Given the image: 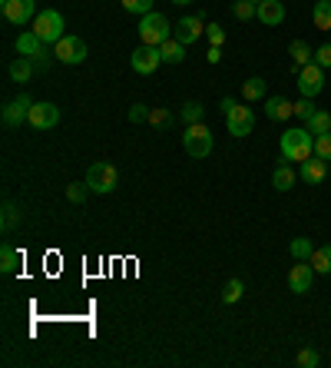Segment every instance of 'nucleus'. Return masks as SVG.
Masks as SVG:
<instances>
[{"mask_svg": "<svg viewBox=\"0 0 331 368\" xmlns=\"http://www.w3.org/2000/svg\"><path fill=\"white\" fill-rule=\"evenodd\" d=\"M123 7H126V13L146 17V13H153V0H123Z\"/></svg>", "mask_w": 331, "mask_h": 368, "instance_id": "nucleus-35", "label": "nucleus"}, {"mask_svg": "<svg viewBox=\"0 0 331 368\" xmlns=\"http://www.w3.org/2000/svg\"><path fill=\"white\" fill-rule=\"evenodd\" d=\"M203 116H205V106L199 100H189L182 110H179V120L189 127V123H203Z\"/></svg>", "mask_w": 331, "mask_h": 368, "instance_id": "nucleus-27", "label": "nucleus"}, {"mask_svg": "<svg viewBox=\"0 0 331 368\" xmlns=\"http://www.w3.org/2000/svg\"><path fill=\"white\" fill-rule=\"evenodd\" d=\"M53 60H57V53H50V50L37 53V57H34V66H37V73H47V70L53 66Z\"/></svg>", "mask_w": 331, "mask_h": 368, "instance_id": "nucleus-39", "label": "nucleus"}, {"mask_svg": "<svg viewBox=\"0 0 331 368\" xmlns=\"http://www.w3.org/2000/svg\"><path fill=\"white\" fill-rule=\"evenodd\" d=\"M232 106H235V100H232V97H226V100H222V103H219V110H222V113H229V110H232Z\"/></svg>", "mask_w": 331, "mask_h": 368, "instance_id": "nucleus-44", "label": "nucleus"}, {"mask_svg": "<svg viewBox=\"0 0 331 368\" xmlns=\"http://www.w3.org/2000/svg\"><path fill=\"white\" fill-rule=\"evenodd\" d=\"M129 64H133V70H136V73L149 76V73H156V70H159V64H163V53H159V47L142 43V47H136V50H133Z\"/></svg>", "mask_w": 331, "mask_h": 368, "instance_id": "nucleus-6", "label": "nucleus"}, {"mask_svg": "<svg viewBox=\"0 0 331 368\" xmlns=\"http://www.w3.org/2000/svg\"><path fill=\"white\" fill-rule=\"evenodd\" d=\"M315 156H321V160H331V133H321V136H315Z\"/></svg>", "mask_w": 331, "mask_h": 368, "instance_id": "nucleus-36", "label": "nucleus"}, {"mask_svg": "<svg viewBox=\"0 0 331 368\" xmlns=\"http://www.w3.org/2000/svg\"><path fill=\"white\" fill-rule=\"evenodd\" d=\"M3 17H7L13 27H27L30 20H37V0H10V3L3 7Z\"/></svg>", "mask_w": 331, "mask_h": 368, "instance_id": "nucleus-11", "label": "nucleus"}, {"mask_svg": "<svg viewBox=\"0 0 331 368\" xmlns=\"http://www.w3.org/2000/svg\"><path fill=\"white\" fill-rule=\"evenodd\" d=\"M149 123H153L156 129H169L176 123V116L169 113V110H163V106H153V110H149Z\"/></svg>", "mask_w": 331, "mask_h": 368, "instance_id": "nucleus-32", "label": "nucleus"}, {"mask_svg": "<svg viewBox=\"0 0 331 368\" xmlns=\"http://www.w3.org/2000/svg\"><path fill=\"white\" fill-rule=\"evenodd\" d=\"M288 253H292L295 262H305V259H311V239H305V236H298V239H292V246H288Z\"/></svg>", "mask_w": 331, "mask_h": 368, "instance_id": "nucleus-29", "label": "nucleus"}, {"mask_svg": "<svg viewBox=\"0 0 331 368\" xmlns=\"http://www.w3.org/2000/svg\"><path fill=\"white\" fill-rule=\"evenodd\" d=\"M7 3H10V0H0V7H7Z\"/></svg>", "mask_w": 331, "mask_h": 368, "instance_id": "nucleus-46", "label": "nucleus"}, {"mask_svg": "<svg viewBox=\"0 0 331 368\" xmlns=\"http://www.w3.org/2000/svg\"><path fill=\"white\" fill-rule=\"evenodd\" d=\"M258 3L262 0H235V7H232L235 20H252L255 13H258Z\"/></svg>", "mask_w": 331, "mask_h": 368, "instance_id": "nucleus-30", "label": "nucleus"}, {"mask_svg": "<svg viewBox=\"0 0 331 368\" xmlns=\"http://www.w3.org/2000/svg\"><path fill=\"white\" fill-rule=\"evenodd\" d=\"M182 146H186V153H189L192 160H205L212 153V146H216L212 129L205 127V123H189L186 133H182Z\"/></svg>", "mask_w": 331, "mask_h": 368, "instance_id": "nucleus-2", "label": "nucleus"}, {"mask_svg": "<svg viewBox=\"0 0 331 368\" xmlns=\"http://www.w3.org/2000/svg\"><path fill=\"white\" fill-rule=\"evenodd\" d=\"M27 123L34 129H40V133H47V129H53L57 123H60V110L53 106V103H34L30 106V116H27Z\"/></svg>", "mask_w": 331, "mask_h": 368, "instance_id": "nucleus-9", "label": "nucleus"}, {"mask_svg": "<svg viewBox=\"0 0 331 368\" xmlns=\"http://www.w3.org/2000/svg\"><path fill=\"white\" fill-rule=\"evenodd\" d=\"M311 20L318 30H331V0H318L315 10H311Z\"/></svg>", "mask_w": 331, "mask_h": 368, "instance_id": "nucleus-28", "label": "nucleus"}, {"mask_svg": "<svg viewBox=\"0 0 331 368\" xmlns=\"http://www.w3.org/2000/svg\"><path fill=\"white\" fill-rule=\"evenodd\" d=\"M281 160L288 163H305V160H311V153H315V136L308 133V127H298V129H285L281 133Z\"/></svg>", "mask_w": 331, "mask_h": 368, "instance_id": "nucleus-1", "label": "nucleus"}, {"mask_svg": "<svg viewBox=\"0 0 331 368\" xmlns=\"http://www.w3.org/2000/svg\"><path fill=\"white\" fill-rule=\"evenodd\" d=\"M315 110H318V106H315V103H311V97H302V100L295 103V116H298V120H311V113H315Z\"/></svg>", "mask_w": 331, "mask_h": 368, "instance_id": "nucleus-34", "label": "nucleus"}, {"mask_svg": "<svg viewBox=\"0 0 331 368\" xmlns=\"http://www.w3.org/2000/svg\"><path fill=\"white\" fill-rule=\"evenodd\" d=\"M34 73H37V66H34V60H27V57H17V60L10 64V80L13 83H30Z\"/></svg>", "mask_w": 331, "mask_h": 368, "instance_id": "nucleus-19", "label": "nucleus"}, {"mask_svg": "<svg viewBox=\"0 0 331 368\" xmlns=\"http://www.w3.org/2000/svg\"><path fill=\"white\" fill-rule=\"evenodd\" d=\"M142 120H149V110L142 103H133L129 106V123H142Z\"/></svg>", "mask_w": 331, "mask_h": 368, "instance_id": "nucleus-42", "label": "nucleus"}, {"mask_svg": "<svg viewBox=\"0 0 331 368\" xmlns=\"http://www.w3.org/2000/svg\"><path fill=\"white\" fill-rule=\"evenodd\" d=\"M87 186H89V192H100V196L113 192L116 186H119V173H116V166L113 163H93L87 169Z\"/></svg>", "mask_w": 331, "mask_h": 368, "instance_id": "nucleus-4", "label": "nucleus"}, {"mask_svg": "<svg viewBox=\"0 0 331 368\" xmlns=\"http://www.w3.org/2000/svg\"><path fill=\"white\" fill-rule=\"evenodd\" d=\"M265 116L275 120V123H281V120L295 116V103H288L285 97H265Z\"/></svg>", "mask_w": 331, "mask_h": 368, "instance_id": "nucleus-18", "label": "nucleus"}, {"mask_svg": "<svg viewBox=\"0 0 331 368\" xmlns=\"http://www.w3.org/2000/svg\"><path fill=\"white\" fill-rule=\"evenodd\" d=\"M295 362H298L302 368H315V365H318V352H311V348H302Z\"/></svg>", "mask_w": 331, "mask_h": 368, "instance_id": "nucleus-40", "label": "nucleus"}, {"mask_svg": "<svg viewBox=\"0 0 331 368\" xmlns=\"http://www.w3.org/2000/svg\"><path fill=\"white\" fill-rule=\"evenodd\" d=\"M242 97L249 103L265 100V80H262V76H249V80H245V87H242Z\"/></svg>", "mask_w": 331, "mask_h": 368, "instance_id": "nucleus-26", "label": "nucleus"}, {"mask_svg": "<svg viewBox=\"0 0 331 368\" xmlns=\"http://www.w3.org/2000/svg\"><path fill=\"white\" fill-rule=\"evenodd\" d=\"M87 192H89L87 183H73V186H66V199H70V203H83Z\"/></svg>", "mask_w": 331, "mask_h": 368, "instance_id": "nucleus-37", "label": "nucleus"}, {"mask_svg": "<svg viewBox=\"0 0 331 368\" xmlns=\"http://www.w3.org/2000/svg\"><path fill=\"white\" fill-rule=\"evenodd\" d=\"M298 176L305 179L308 186H318V183H325V176H328V160H321V156H315V160H305V163H302V169H298Z\"/></svg>", "mask_w": 331, "mask_h": 368, "instance_id": "nucleus-15", "label": "nucleus"}, {"mask_svg": "<svg viewBox=\"0 0 331 368\" xmlns=\"http://www.w3.org/2000/svg\"><path fill=\"white\" fill-rule=\"evenodd\" d=\"M305 127H308V133H311V136L331 133V113H328V110H315V113H311V120H308Z\"/></svg>", "mask_w": 331, "mask_h": 368, "instance_id": "nucleus-24", "label": "nucleus"}, {"mask_svg": "<svg viewBox=\"0 0 331 368\" xmlns=\"http://www.w3.org/2000/svg\"><path fill=\"white\" fill-rule=\"evenodd\" d=\"M203 34H205L203 17H182V20L176 24V30H172V37H176L179 43H186V47H189V43H196Z\"/></svg>", "mask_w": 331, "mask_h": 368, "instance_id": "nucleus-13", "label": "nucleus"}, {"mask_svg": "<svg viewBox=\"0 0 331 368\" xmlns=\"http://www.w3.org/2000/svg\"><path fill=\"white\" fill-rule=\"evenodd\" d=\"M272 186L279 192H288L295 186V169L285 160H281V166H275V173H272Z\"/></svg>", "mask_w": 331, "mask_h": 368, "instance_id": "nucleus-20", "label": "nucleus"}, {"mask_svg": "<svg viewBox=\"0 0 331 368\" xmlns=\"http://www.w3.org/2000/svg\"><path fill=\"white\" fill-rule=\"evenodd\" d=\"M226 127H229L232 136H249L255 129V113L249 106H239V103H235L229 113H226Z\"/></svg>", "mask_w": 331, "mask_h": 368, "instance_id": "nucleus-10", "label": "nucleus"}, {"mask_svg": "<svg viewBox=\"0 0 331 368\" xmlns=\"http://www.w3.org/2000/svg\"><path fill=\"white\" fill-rule=\"evenodd\" d=\"M308 262H311V269H315L318 276H325V272H331V242H328V246H321V249H315V253H311V259H308Z\"/></svg>", "mask_w": 331, "mask_h": 368, "instance_id": "nucleus-25", "label": "nucleus"}, {"mask_svg": "<svg viewBox=\"0 0 331 368\" xmlns=\"http://www.w3.org/2000/svg\"><path fill=\"white\" fill-rule=\"evenodd\" d=\"M219 60H222V47H212L209 50V64H219Z\"/></svg>", "mask_w": 331, "mask_h": 368, "instance_id": "nucleus-43", "label": "nucleus"}, {"mask_svg": "<svg viewBox=\"0 0 331 368\" xmlns=\"http://www.w3.org/2000/svg\"><path fill=\"white\" fill-rule=\"evenodd\" d=\"M159 53H163V64H182L186 60V43H179L176 37H169L159 47Z\"/></svg>", "mask_w": 331, "mask_h": 368, "instance_id": "nucleus-21", "label": "nucleus"}, {"mask_svg": "<svg viewBox=\"0 0 331 368\" xmlns=\"http://www.w3.org/2000/svg\"><path fill=\"white\" fill-rule=\"evenodd\" d=\"M30 106H34V100H30L27 93H20L17 100H10L7 106H3V123H7V127H20V123H27Z\"/></svg>", "mask_w": 331, "mask_h": 368, "instance_id": "nucleus-14", "label": "nucleus"}, {"mask_svg": "<svg viewBox=\"0 0 331 368\" xmlns=\"http://www.w3.org/2000/svg\"><path fill=\"white\" fill-rule=\"evenodd\" d=\"M245 295V282L242 279H229L226 282V289H222V302H239V299H242Z\"/></svg>", "mask_w": 331, "mask_h": 368, "instance_id": "nucleus-33", "label": "nucleus"}, {"mask_svg": "<svg viewBox=\"0 0 331 368\" xmlns=\"http://www.w3.org/2000/svg\"><path fill=\"white\" fill-rule=\"evenodd\" d=\"M255 17L265 27H279V24H285V3H281V0H262Z\"/></svg>", "mask_w": 331, "mask_h": 368, "instance_id": "nucleus-16", "label": "nucleus"}, {"mask_svg": "<svg viewBox=\"0 0 331 368\" xmlns=\"http://www.w3.org/2000/svg\"><path fill=\"white\" fill-rule=\"evenodd\" d=\"M315 64L325 66V70L331 66V43H321L318 50H315Z\"/></svg>", "mask_w": 331, "mask_h": 368, "instance_id": "nucleus-41", "label": "nucleus"}, {"mask_svg": "<svg viewBox=\"0 0 331 368\" xmlns=\"http://www.w3.org/2000/svg\"><path fill=\"white\" fill-rule=\"evenodd\" d=\"M34 34H37L47 47L50 43H57V40H64L66 34H64V17L57 10H43V13H37V20H34Z\"/></svg>", "mask_w": 331, "mask_h": 368, "instance_id": "nucleus-5", "label": "nucleus"}, {"mask_svg": "<svg viewBox=\"0 0 331 368\" xmlns=\"http://www.w3.org/2000/svg\"><path fill=\"white\" fill-rule=\"evenodd\" d=\"M20 269V253L13 249L10 242H3V249H0V272L3 276H13Z\"/></svg>", "mask_w": 331, "mask_h": 368, "instance_id": "nucleus-22", "label": "nucleus"}, {"mask_svg": "<svg viewBox=\"0 0 331 368\" xmlns=\"http://www.w3.org/2000/svg\"><path fill=\"white\" fill-rule=\"evenodd\" d=\"M53 53H57V60L60 64H83L87 60V43L80 37H64V40H57L53 43Z\"/></svg>", "mask_w": 331, "mask_h": 368, "instance_id": "nucleus-8", "label": "nucleus"}, {"mask_svg": "<svg viewBox=\"0 0 331 368\" xmlns=\"http://www.w3.org/2000/svg\"><path fill=\"white\" fill-rule=\"evenodd\" d=\"M140 37L142 43H149V47H163L166 40L172 37V24H169V17L166 13H146L140 20Z\"/></svg>", "mask_w": 331, "mask_h": 368, "instance_id": "nucleus-3", "label": "nucleus"}, {"mask_svg": "<svg viewBox=\"0 0 331 368\" xmlns=\"http://www.w3.org/2000/svg\"><path fill=\"white\" fill-rule=\"evenodd\" d=\"M43 50H47V43H43V40H40L34 30H24V34L17 37V53H20V57H27V60H34V57H37V53H43Z\"/></svg>", "mask_w": 331, "mask_h": 368, "instance_id": "nucleus-17", "label": "nucleus"}, {"mask_svg": "<svg viewBox=\"0 0 331 368\" xmlns=\"http://www.w3.org/2000/svg\"><path fill=\"white\" fill-rule=\"evenodd\" d=\"M298 90H302V97H318L321 90H325V66H318L315 60L308 66H302V73H298Z\"/></svg>", "mask_w": 331, "mask_h": 368, "instance_id": "nucleus-7", "label": "nucleus"}, {"mask_svg": "<svg viewBox=\"0 0 331 368\" xmlns=\"http://www.w3.org/2000/svg\"><path fill=\"white\" fill-rule=\"evenodd\" d=\"M205 37H209L212 47H222V43H226V30H222L219 24H205Z\"/></svg>", "mask_w": 331, "mask_h": 368, "instance_id": "nucleus-38", "label": "nucleus"}, {"mask_svg": "<svg viewBox=\"0 0 331 368\" xmlns=\"http://www.w3.org/2000/svg\"><path fill=\"white\" fill-rule=\"evenodd\" d=\"M311 279H315V269H311V262H298V266H292V272H288V289H292L295 295H305L311 292Z\"/></svg>", "mask_w": 331, "mask_h": 368, "instance_id": "nucleus-12", "label": "nucleus"}, {"mask_svg": "<svg viewBox=\"0 0 331 368\" xmlns=\"http://www.w3.org/2000/svg\"><path fill=\"white\" fill-rule=\"evenodd\" d=\"M288 53H292V64H295V66H308L311 60H315V50L308 47L305 40H292V47H288Z\"/></svg>", "mask_w": 331, "mask_h": 368, "instance_id": "nucleus-23", "label": "nucleus"}, {"mask_svg": "<svg viewBox=\"0 0 331 368\" xmlns=\"http://www.w3.org/2000/svg\"><path fill=\"white\" fill-rule=\"evenodd\" d=\"M24 219V213L17 209L13 203H3V216H0V226H3V232H10V229H17V222Z\"/></svg>", "mask_w": 331, "mask_h": 368, "instance_id": "nucleus-31", "label": "nucleus"}, {"mask_svg": "<svg viewBox=\"0 0 331 368\" xmlns=\"http://www.w3.org/2000/svg\"><path fill=\"white\" fill-rule=\"evenodd\" d=\"M169 3H176V7H182V3H192V0H169Z\"/></svg>", "mask_w": 331, "mask_h": 368, "instance_id": "nucleus-45", "label": "nucleus"}]
</instances>
